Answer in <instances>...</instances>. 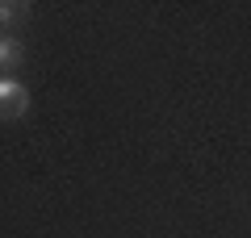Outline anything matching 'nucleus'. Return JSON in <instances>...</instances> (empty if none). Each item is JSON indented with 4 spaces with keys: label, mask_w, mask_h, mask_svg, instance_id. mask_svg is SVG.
Listing matches in <instances>:
<instances>
[{
    "label": "nucleus",
    "mask_w": 251,
    "mask_h": 238,
    "mask_svg": "<svg viewBox=\"0 0 251 238\" xmlns=\"http://www.w3.org/2000/svg\"><path fill=\"white\" fill-rule=\"evenodd\" d=\"M25 59V46H21V38L4 34L0 38V75H13V67Z\"/></svg>",
    "instance_id": "f03ea898"
},
{
    "label": "nucleus",
    "mask_w": 251,
    "mask_h": 238,
    "mask_svg": "<svg viewBox=\"0 0 251 238\" xmlns=\"http://www.w3.org/2000/svg\"><path fill=\"white\" fill-rule=\"evenodd\" d=\"M29 113V92L17 75H0V121H13V117Z\"/></svg>",
    "instance_id": "f257e3e1"
},
{
    "label": "nucleus",
    "mask_w": 251,
    "mask_h": 238,
    "mask_svg": "<svg viewBox=\"0 0 251 238\" xmlns=\"http://www.w3.org/2000/svg\"><path fill=\"white\" fill-rule=\"evenodd\" d=\"M25 17V4H13V0H0V25L9 29L13 21H21Z\"/></svg>",
    "instance_id": "7ed1b4c3"
}]
</instances>
